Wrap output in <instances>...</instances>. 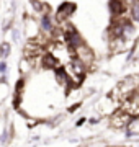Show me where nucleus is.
<instances>
[{"mask_svg": "<svg viewBox=\"0 0 139 147\" xmlns=\"http://www.w3.org/2000/svg\"><path fill=\"white\" fill-rule=\"evenodd\" d=\"M72 57L80 61L87 69L92 67V64L95 62V54H93V51H92L90 47L87 46V42H84L80 46H77L75 49H72Z\"/></svg>", "mask_w": 139, "mask_h": 147, "instance_id": "nucleus-1", "label": "nucleus"}, {"mask_svg": "<svg viewBox=\"0 0 139 147\" xmlns=\"http://www.w3.org/2000/svg\"><path fill=\"white\" fill-rule=\"evenodd\" d=\"M131 119H133V116L119 108V110H116L110 116V126L115 127V129H126Z\"/></svg>", "mask_w": 139, "mask_h": 147, "instance_id": "nucleus-2", "label": "nucleus"}, {"mask_svg": "<svg viewBox=\"0 0 139 147\" xmlns=\"http://www.w3.org/2000/svg\"><path fill=\"white\" fill-rule=\"evenodd\" d=\"M75 8H77V7H75V3H72V2H64V3H61V7H59L57 11H56V21L61 25V23H64L65 20H69L70 16L74 15Z\"/></svg>", "mask_w": 139, "mask_h": 147, "instance_id": "nucleus-3", "label": "nucleus"}, {"mask_svg": "<svg viewBox=\"0 0 139 147\" xmlns=\"http://www.w3.org/2000/svg\"><path fill=\"white\" fill-rule=\"evenodd\" d=\"M39 31H41V34L46 36V38H51L54 34V31H56L54 20L49 13H44V15H41V18H39Z\"/></svg>", "mask_w": 139, "mask_h": 147, "instance_id": "nucleus-4", "label": "nucleus"}, {"mask_svg": "<svg viewBox=\"0 0 139 147\" xmlns=\"http://www.w3.org/2000/svg\"><path fill=\"white\" fill-rule=\"evenodd\" d=\"M129 10V3L126 0H110V11L116 18H126V11Z\"/></svg>", "mask_w": 139, "mask_h": 147, "instance_id": "nucleus-5", "label": "nucleus"}, {"mask_svg": "<svg viewBox=\"0 0 139 147\" xmlns=\"http://www.w3.org/2000/svg\"><path fill=\"white\" fill-rule=\"evenodd\" d=\"M39 61H41L43 69H46V70H56L59 65H62V64L59 62V61L54 57L51 53H44L43 56H41V59H39Z\"/></svg>", "mask_w": 139, "mask_h": 147, "instance_id": "nucleus-6", "label": "nucleus"}, {"mask_svg": "<svg viewBox=\"0 0 139 147\" xmlns=\"http://www.w3.org/2000/svg\"><path fill=\"white\" fill-rule=\"evenodd\" d=\"M39 25H38L36 21L33 20V18H28L26 21V34L30 39H36L38 36H39Z\"/></svg>", "mask_w": 139, "mask_h": 147, "instance_id": "nucleus-7", "label": "nucleus"}, {"mask_svg": "<svg viewBox=\"0 0 139 147\" xmlns=\"http://www.w3.org/2000/svg\"><path fill=\"white\" fill-rule=\"evenodd\" d=\"M124 131H126V136H128V137L139 136V116H134L133 119L129 121L128 127H126Z\"/></svg>", "mask_w": 139, "mask_h": 147, "instance_id": "nucleus-8", "label": "nucleus"}, {"mask_svg": "<svg viewBox=\"0 0 139 147\" xmlns=\"http://www.w3.org/2000/svg\"><path fill=\"white\" fill-rule=\"evenodd\" d=\"M129 20L139 26V0H133L129 5Z\"/></svg>", "mask_w": 139, "mask_h": 147, "instance_id": "nucleus-9", "label": "nucleus"}, {"mask_svg": "<svg viewBox=\"0 0 139 147\" xmlns=\"http://www.w3.org/2000/svg\"><path fill=\"white\" fill-rule=\"evenodd\" d=\"M11 53V46H10V42H7L3 41L2 44H0V57H2V61H5L8 56H10Z\"/></svg>", "mask_w": 139, "mask_h": 147, "instance_id": "nucleus-10", "label": "nucleus"}, {"mask_svg": "<svg viewBox=\"0 0 139 147\" xmlns=\"http://www.w3.org/2000/svg\"><path fill=\"white\" fill-rule=\"evenodd\" d=\"M8 74V65L5 61H0V75H7Z\"/></svg>", "mask_w": 139, "mask_h": 147, "instance_id": "nucleus-11", "label": "nucleus"}, {"mask_svg": "<svg viewBox=\"0 0 139 147\" xmlns=\"http://www.w3.org/2000/svg\"><path fill=\"white\" fill-rule=\"evenodd\" d=\"M11 34H13V41L20 42V30H18V28H13V30H11Z\"/></svg>", "mask_w": 139, "mask_h": 147, "instance_id": "nucleus-12", "label": "nucleus"}, {"mask_svg": "<svg viewBox=\"0 0 139 147\" xmlns=\"http://www.w3.org/2000/svg\"><path fill=\"white\" fill-rule=\"evenodd\" d=\"M85 123H87V118H79V119H77V123H75V126L80 127V126H84Z\"/></svg>", "mask_w": 139, "mask_h": 147, "instance_id": "nucleus-13", "label": "nucleus"}, {"mask_svg": "<svg viewBox=\"0 0 139 147\" xmlns=\"http://www.w3.org/2000/svg\"><path fill=\"white\" fill-rule=\"evenodd\" d=\"M110 147H116V146H110Z\"/></svg>", "mask_w": 139, "mask_h": 147, "instance_id": "nucleus-14", "label": "nucleus"}]
</instances>
